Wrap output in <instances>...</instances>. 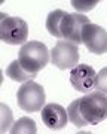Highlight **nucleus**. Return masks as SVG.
<instances>
[{
	"label": "nucleus",
	"mask_w": 107,
	"mask_h": 134,
	"mask_svg": "<svg viewBox=\"0 0 107 134\" xmlns=\"http://www.w3.org/2000/svg\"><path fill=\"white\" fill-rule=\"evenodd\" d=\"M95 90L107 96V67H103L101 70L97 73V79H95Z\"/></svg>",
	"instance_id": "15"
},
{
	"label": "nucleus",
	"mask_w": 107,
	"mask_h": 134,
	"mask_svg": "<svg viewBox=\"0 0 107 134\" xmlns=\"http://www.w3.org/2000/svg\"><path fill=\"white\" fill-rule=\"evenodd\" d=\"M5 73H6V76L9 77V79H12V81H15V82H22V83L36 77L34 73H28L25 69H22V66L20 64L18 60H14V61L10 63L9 66L6 67Z\"/></svg>",
	"instance_id": "11"
},
{
	"label": "nucleus",
	"mask_w": 107,
	"mask_h": 134,
	"mask_svg": "<svg viewBox=\"0 0 107 134\" xmlns=\"http://www.w3.org/2000/svg\"><path fill=\"white\" fill-rule=\"evenodd\" d=\"M16 103L18 107L27 113L42 110L46 103V94L43 86L34 81L24 82L16 91Z\"/></svg>",
	"instance_id": "3"
},
{
	"label": "nucleus",
	"mask_w": 107,
	"mask_h": 134,
	"mask_svg": "<svg viewBox=\"0 0 107 134\" xmlns=\"http://www.w3.org/2000/svg\"><path fill=\"white\" fill-rule=\"evenodd\" d=\"M82 43L89 52L104 55L107 52V31L101 25L89 23L82 29Z\"/></svg>",
	"instance_id": "6"
},
{
	"label": "nucleus",
	"mask_w": 107,
	"mask_h": 134,
	"mask_svg": "<svg viewBox=\"0 0 107 134\" xmlns=\"http://www.w3.org/2000/svg\"><path fill=\"white\" fill-rule=\"evenodd\" d=\"M67 15L66 10L57 9L49 12L48 18H46V30L52 34L54 37H58L60 40H63V34H61V24H63L64 16Z\"/></svg>",
	"instance_id": "10"
},
{
	"label": "nucleus",
	"mask_w": 107,
	"mask_h": 134,
	"mask_svg": "<svg viewBox=\"0 0 107 134\" xmlns=\"http://www.w3.org/2000/svg\"><path fill=\"white\" fill-rule=\"evenodd\" d=\"M91 21L86 15L82 14H67L63 19L61 24V34H63V40L72 42L74 45L82 43V29Z\"/></svg>",
	"instance_id": "7"
},
{
	"label": "nucleus",
	"mask_w": 107,
	"mask_h": 134,
	"mask_svg": "<svg viewBox=\"0 0 107 134\" xmlns=\"http://www.w3.org/2000/svg\"><path fill=\"white\" fill-rule=\"evenodd\" d=\"M9 133L12 134H34L37 133V127H36V122H34L31 118H21L12 125Z\"/></svg>",
	"instance_id": "12"
},
{
	"label": "nucleus",
	"mask_w": 107,
	"mask_h": 134,
	"mask_svg": "<svg viewBox=\"0 0 107 134\" xmlns=\"http://www.w3.org/2000/svg\"><path fill=\"white\" fill-rule=\"evenodd\" d=\"M97 5H98L97 0H92V2H78V0H74V2H72V6L78 10V14H80V12H88V10H92Z\"/></svg>",
	"instance_id": "16"
},
{
	"label": "nucleus",
	"mask_w": 107,
	"mask_h": 134,
	"mask_svg": "<svg viewBox=\"0 0 107 134\" xmlns=\"http://www.w3.org/2000/svg\"><path fill=\"white\" fill-rule=\"evenodd\" d=\"M80 115L88 125H97L107 119V96L100 91H91L80 97Z\"/></svg>",
	"instance_id": "2"
},
{
	"label": "nucleus",
	"mask_w": 107,
	"mask_h": 134,
	"mask_svg": "<svg viewBox=\"0 0 107 134\" xmlns=\"http://www.w3.org/2000/svg\"><path fill=\"white\" fill-rule=\"evenodd\" d=\"M79 61V49L67 40H58L57 45L51 49V63L60 70H68L78 66Z\"/></svg>",
	"instance_id": "5"
},
{
	"label": "nucleus",
	"mask_w": 107,
	"mask_h": 134,
	"mask_svg": "<svg viewBox=\"0 0 107 134\" xmlns=\"http://www.w3.org/2000/svg\"><path fill=\"white\" fill-rule=\"evenodd\" d=\"M79 104H80V98H76V100L72 101L67 107V115H68V121H70L74 127L83 128V127H88V124H86V121L82 118V115H80Z\"/></svg>",
	"instance_id": "13"
},
{
	"label": "nucleus",
	"mask_w": 107,
	"mask_h": 134,
	"mask_svg": "<svg viewBox=\"0 0 107 134\" xmlns=\"http://www.w3.org/2000/svg\"><path fill=\"white\" fill-rule=\"evenodd\" d=\"M0 24V39L8 45H24L28 37V25L20 16L2 15Z\"/></svg>",
	"instance_id": "4"
},
{
	"label": "nucleus",
	"mask_w": 107,
	"mask_h": 134,
	"mask_svg": "<svg viewBox=\"0 0 107 134\" xmlns=\"http://www.w3.org/2000/svg\"><path fill=\"white\" fill-rule=\"evenodd\" d=\"M14 115H12V110L8 104L2 103L0 104V131L2 133H8L10 131L12 125H14Z\"/></svg>",
	"instance_id": "14"
},
{
	"label": "nucleus",
	"mask_w": 107,
	"mask_h": 134,
	"mask_svg": "<svg viewBox=\"0 0 107 134\" xmlns=\"http://www.w3.org/2000/svg\"><path fill=\"white\" fill-rule=\"evenodd\" d=\"M95 79L97 73L88 64H78L70 72V83L76 91L83 94H88L95 88Z\"/></svg>",
	"instance_id": "8"
},
{
	"label": "nucleus",
	"mask_w": 107,
	"mask_h": 134,
	"mask_svg": "<svg viewBox=\"0 0 107 134\" xmlns=\"http://www.w3.org/2000/svg\"><path fill=\"white\" fill-rule=\"evenodd\" d=\"M42 121L51 130H63L68 122L67 110L61 104L48 103L42 109Z\"/></svg>",
	"instance_id": "9"
},
{
	"label": "nucleus",
	"mask_w": 107,
	"mask_h": 134,
	"mask_svg": "<svg viewBox=\"0 0 107 134\" xmlns=\"http://www.w3.org/2000/svg\"><path fill=\"white\" fill-rule=\"evenodd\" d=\"M49 58H51V52L46 48V45L37 40L24 43L18 52V61L22 66V69L34 75H37L40 70L46 67Z\"/></svg>",
	"instance_id": "1"
}]
</instances>
